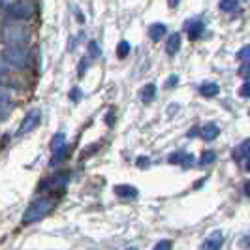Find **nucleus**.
Segmentation results:
<instances>
[{"mask_svg": "<svg viewBox=\"0 0 250 250\" xmlns=\"http://www.w3.org/2000/svg\"><path fill=\"white\" fill-rule=\"evenodd\" d=\"M55 203H57L55 198H42V200H36L34 203H30L25 214H23V224H34L38 220L45 218L53 211Z\"/></svg>", "mask_w": 250, "mask_h": 250, "instance_id": "1", "label": "nucleus"}, {"mask_svg": "<svg viewBox=\"0 0 250 250\" xmlns=\"http://www.w3.org/2000/svg\"><path fill=\"white\" fill-rule=\"evenodd\" d=\"M2 59H4V62H8L13 68L23 70L30 64V53L23 45H8L2 51Z\"/></svg>", "mask_w": 250, "mask_h": 250, "instance_id": "2", "label": "nucleus"}, {"mask_svg": "<svg viewBox=\"0 0 250 250\" xmlns=\"http://www.w3.org/2000/svg\"><path fill=\"white\" fill-rule=\"evenodd\" d=\"M28 30L19 25H6L2 28V40L10 45H23L28 42Z\"/></svg>", "mask_w": 250, "mask_h": 250, "instance_id": "3", "label": "nucleus"}, {"mask_svg": "<svg viewBox=\"0 0 250 250\" xmlns=\"http://www.w3.org/2000/svg\"><path fill=\"white\" fill-rule=\"evenodd\" d=\"M6 13L12 19H19V21L21 19H30L32 13H34V4L28 2V0H17V2H13L6 8Z\"/></svg>", "mask_w": 250, "mask_h": 250, "instance_id": "4", "label": "nucleus"}, {"mask_svg": "<svg viewBox=\"0 0 250 250\" xmlns=\"http://www.w3.org/2000/svg\"><path fill=\"white\" fill-rule=\"evenodd\" d=\"M68 181H70V175H68V173H57L55 177L45 179V181L40 185V190H42V192H59V190H64V188H66Z\"/></svg>", "mask_w": 250, "mask_h": 250, "instance_id": "5", "label": "nucleus"}, {"mask_svg": "<svg viewBox=\"0 0 250 250\" xmlns=\"http://www.w3.org/2000/svg\"><path fill=\"white\" fill-rule=\"evenodd\" d=\"M40 121H42V113L38 111V109H32V111L26 113V117L23 119V123L19 126V130H17V136H25L28 132H32L38 125H40Z\"/></svg>", "mask_w": 250, "mask_h": 250, "instance_id": "6", "label": "nucleus"}, {"mask_svg": "<svg viewBox=\"0 0 250 250\" xmlns=\"http://www.w3.org/2000/svg\"><path fill=\"white\" fill-rule=\"evenodd\" d=\"M167 160H169V164H181L183 167H190L192 164L196 162V158H194L192 154H187L185 150H177V152H171Z\"/></svg>", "mask_w": 250, "mask_h": 250, "instance_id": "7", "label": "nucleus"}, {"mask_svg": "<svg viewBox=\"0 0 250 250\" xmlns=\"http://www.w3.org/2000/svg\"><path fill=\"white\" fill-rule=\"evenodd\" d=\"M113 192L119 196V198H138V188L130 187V185H117L113 188Z\"/></svg>", "mask_w": 250, "mask_h": 250, "instance_id": "8", "label": "nucleus"}, {"mask_svg": "<svg viewBox=\"0 0 250 250\" xmlns=\"http://www.w3.org/2000/svg\"><path fill=\"white\" fill-rule=\"evenodd\" d=\"M224 245V235H222V231H214L211 237L207 239L201 247L203 249H213V250H216V249H220Z\"/></svg>", "mask_w": 250, "mask_h": 250, "instance_id": "9", "label": "nucleus"}, {"mask_svg": "<svg viewBox=\"0 0 250 250\" xmlns=\"http://www.w3.org/2000/svg\"><path fill=\"white\" fill-rule=\"evenodd\" d=\"M166 32H167V26L162 25V23H154V25H150V28H149V38L152 42H160V40L166 36Z\"/></svg>", "mask_w": 250, "mask_h": 250, "instance_id": "10", "label": "nucleus"}, {"mask_svg": "<svg viewBox=\"0 0 250 250\" xmlns=\"http://www.w3.org/2000/svg\"><path fill=\"white\" fill-rule=\"evenodd\" d=\"M218 134H220V128L213 123H209V125H205L201 128V138L205 139V141H213V139L218 138Z\"/></svg>", "mask_w": 250, "mask_h": 250, "instance_id": "11", "label": "nucleus"}, {"mask_svg": "<svg viewBox=\"0 0 250 250\" xmlns=\"http://www.w3.org/2000/svg\"><path fill=\"white\" fill-rule=\"evenodd\" d=\"M181 49V36L179 34H171L167 38V43H166V53L167 55H177V51Z\"/></svg>", "mask_w": 250, "mask_h": 250, "instance_id": "12", "label": "nucleus"}, {"mask_svg": "<svg viewBox=\"0 0 250 250\" xmlns=\"http://www.w3.org/2000/svg\"><path fill=\"white\" fill-rule=\"evenodd\" d=\"M203 30H205V25L201 23V21H194L192 25L188 26V38L194 42V40H200L201 34H203Z\"/></svg>", "mask_w": 250, "mask_h": 250, "instance_id": "13", "label": "nucleus"}, {"mask_svg": "<svg viewBox=\"0 0 250 250\" xmlns=\"http://www.w3.org/2000/svg\"><path fill=\"white\" fill-rule=\"evenodd\" d=\"M218 85L216 83H203L200 87V94L201 96H205V98H213V96H216L218 94Z\"/></svg>", "mask_w": 250, "mask_h": 250, "instance_id": "14", "label": "nucleus"}, {"mask_svg": "<svg viewBox=\"0 0 250 250\" xmlns=\"http://www.w3.org/2000/svg\"><path fill=\"white\" fill-rule=\"evenodd\" d=\"M154 96H156V87L152 83H149V85H145V87L141 88V100L145 102V104L154 100Z\"/></svg>", "mask_w": 250, "mask_h": 250, "instance_id": "15", "label": "nucleus"}, {"mask_svg": "<svg viewBox=\"0 0 250 250\" xmlns=\"http://www.w3.org/2000/svg\"><path fill=\"white\" fill-rule=\"evenodd\" d=\"M68 156V147L66 145H62L61 149L53 150V158H51V166H57L59 162H62L64 158Z\"/></svg>", "mask_w": 250, "mask_h": 250, "instance_id": "16", "label": "nucleus"}, {"mask_svg": "<svg viewBox=\"0 0 250 250\" xmlns=\"http://www.w3.org/2000/svg\"><path fill=\"white\" fill-rule=\"evenodd\" d=\"M218 6H220L222 12H233V10L239 6V0H220Z\"/></svg>", "mask_w": 250, "mask_h": 250, "instance_id": "17", "label": "nucleus"}, {"mask_svg": "<svg viewBox=\"0 0 250 250\" xmlns=\"http://www.w3.org/2000/svg\"><path fill=\"white\" fill-rule=\"evenodd\" d=\"M128 53H130V43H128V42H121V43L117 45V57H119V59H126Z\"/></svg>", "mask_w": 250, "mask_h": 250, "instance_id": "18", "label": "nucleus"}, {"mask_svg": "<svg viewBox=\"0 0 250 250\" xmlns=\"http://www.w3.org/2000/svg\"><path fill=\"white\" fill-rule=\"evenodd\" d=\"M216 160V154H214L213 150H205L203 154H201L200 158V166H207V164H213Z\"/></svg>", "mask_w": 250, "mask_h": 250, "instance_id": "19", "label": "nucleus"}, {"mask_svg": "<svg viewBox=\"0 0 250 250\" xmlns=\"http://www.w3.org/2000/svg\"><path fill=\"white\" fill-rule=\"evenodd\" d=\"M64 134H57V136H55V138L51 139V150H57V149H61V147H62V145H66V143H64Z\"/></svg>", "mask_w": 250, "mask_h": 250, "instance_id": "20", "label": "nucleus"}, {"mask_svg": "<svg viewBox=\"0 0 250 250\" xmlns=\"http://www.w3.org/2000/svg\"><path fill=\"white\" fill-rule=\"evenodd\" d=\"M235 156H247V158H250V139H247V141L239 147V152Z\"/></svg>", "mask_w": 250, "mask_h": 250, "instance_id": "21", "label": "nucleus"}, {"mask_svg": "<svg viewBox=\"0 0 250 250\" xmlns=\"http://www.w3.org/2000/svg\"><path fill=\"white\" fill-rule=\"evenodd\" d=\"M237 59H239V61H249V59H250V45H245L243 49L239 51Z\"/></svg>", "mask_w": 250, "mask_h": 250, "instance_id": "22", "label": "nucleus"}, {"mask_svg": "<svg viewBox=\"0 0 250 250\" xmlns=\"http://www.w3.org/2000/svg\"><path fill=\"white\" fill-rule=\"evenodd\" d=\"M12 98V94H10V90L4 87H0V104H8Z\"/></svg>", "mask_w": 250, "mask_h": 250, "instance_id": "23", "label": "nucleus"}, {"mask_svg": "<svg viewBox=\"0 0 250 250\" xmlns=\"http://www.w3.org/2000/svg\"><path fill=\"white\" fill-rule=\"evenodd\" d=\"M88 49H90V57L92 59H98L100 57V49H98V43L96 42H90L88 43Z\"/></svg>", "mask_w": 250, "mask_h": 250, "instance_id": "24", "label": "nucleus"}, {"mask_svg": "<svg viewBox=\"0 0 250 250\" xmlns=\"http://www.w3.org/2000/svg\"><path fill=\"white\" fill-rule=\"evenodd\" d=\"M87 68H88V61H87V57H85V59H81V62H79V68H77V75H79V77H83Z\"/></svg>", "mask_w": 250, "mask_h": 250, "instance_id": "25", "label": "nucleus"}, {"mask_svg": "<svg viewBox=\"0 0 250 250\" xmlns=\"http://www.w3.org/2000/svg\"><path fill=\"white\" fill-rule=\"evenodd\" d=\"M239 75H241V77H249L250 75V62L249 61H245V64L239 68Z\"/></svg>", "mask_w": 250, "mask_h": 250, "instance_id": "26", "label": "nucleus"}, {"mask_svg": "<svg viewBox=\"0 0 250 250\" xmlns=\"http://www.w3.org/2000/svg\"><path fill=\"white\" fill-rule=\"evenodd\" d=\"M239 94H241L243 98H250V83H245L243 87L239 88Z\"/></svg>", "mask_w": 250, "mask_h": 250, "instance_id": "27", "label": "nucleus"}, {"mask_svg": "<svg viewBox=\"0 0 250 250\" xmlns=\"http://www.w3.org/2000/svg\"><path fill=\"white\" fill-rule=\"evenodd\" d=\"M149 166H150V160H149V158H145V156H139V158H138V167L145 169V167H149Z\"/></svg>", "mask_w": 250, "mask_h": 250, "instance_id": "28", "label": "nucleus"}, {"mask_svg": "<svg viewBox=\"0 0 250 250\" xmlns=\"http://www.w3.org/2000/svg\"><path fill=\"white\" fill-rule=\"evenodd\" d=\"M156 250H167V249H171V241H160L156 247H154Z\"/></svg>", "mask_w": 250, "mask_h": 250, "instance_id": "29", "label": "nucleus"}, {"mask_svg": "<svg viewBox=\"0 0 250 250\" xmlns=\"http://www.w3.org/2000/svg\"><path fill=\"white\" fill-rule=\"evenodd\" d=\"M177 83H179V77L177 75H171L169 79H167V83H166V88H171V87H175Z\"/></svg>", "mask_w": 250, "mask_h": 250, "instance_id": "30", "label": "nucleus"}, {"mask_svg": "<svg viewBox=\"0 0 250 250\" xmlns=\"http://www.w3.org/2000/svg\"><path fill=\"white\" fill-rule=\"evenodd\" d=\"M70 98H72V102H79V98H81V92H79V88H74V90L70 92Z\"/></svg>", "mask_w": 250, "mask_h": 250, "instance_id": "31", "label": "nucleus"}, {"mask_svg": "<svg viewBox=\"0 0 250 250\" xmlns=\"http://www.w3.org/2000/svg\"><path fill=\"white\" fill-rule=\"evenodd\" d=\"M8 75V68H6V62L4 61H0V79H4Z\"/></svg>", "mask_w": 250, "mask_h": 250, "instance_id": "32", "label": "nucleus"}, {"mask_svg": "<svg viewBox=\"0 0 250 250\" xmlns=\"http://www.w3.org/2000/svg\"><path fill=\"white\" fill-rule=\"evenodd\" d=\"M105 123H107V126H113V123H115V121H113V111H109L105 115Z\"/></svg>", "mask_w": 250, "mask_h": 250, "instance_id": "33", "label": "nucleus"}, {"mask_svg": "<svg viewBox=\"0 0 250 250\" xmlns=\"http://www.w3.org/2000/svg\"><path fill=\"white\" fill-rule=\"evenodd\" d=\"M179 2H181V0H167L169 8H177V6H179Z\"/></svg>", "mask_w": 250, "mask_h": 250, "instance_id": "34", "label": "nucleus"}, {"mask_svg": "<svg viewBox=\"0 0 250 250\" xmlns=\"http://www.w3.org/2000/svg\"><path fill=\"white\" fill-rule=\"evenodd\" d=\"M245 194L250 198V183H247V185H245Z\"/></svg>", "mask_w": 250, "mask_h": 250, "instance_id": "35", "label": "nucleus"}, {"mask_svg": "<svg viewBox=\"0 0 250 250\" xmlns=\"http://www.w3.org/2000/svg\"><path fill=\"white\" fill-rule=\"evenodd\" d=\"M247 171H250V158H249V162H247Z\"/></svg>", "mask_w": 250, "mask_h": 250, "instance_id": "36", "label": "nucleus"}, {"mask_svg": "<svg viewBox=\"0 0 250 250\" xmlns=\"http://www.w3.org/2000/svg\"><path fill=\"white\" fill-rule=\"evenodd\" d=\"M249 115H250V109H249Z\"/></svg>", "mask_w": 250, "mask_h": 250, "instance_id": "37", "label": "nucleus"}, {"mask_svg": "<svg viewBox=\"0 0 250 250\" xmlns=\"http://www.w3.org/2000/svg\"><path fill=\"white\" fill-rule=\"evenodd\" d=\"M0 2H2V0H0Z\"/></svg>", "mask_w": 250, "mask_h": 250, "instance_id": "38", "label": "nucleus"}]
</instances>
